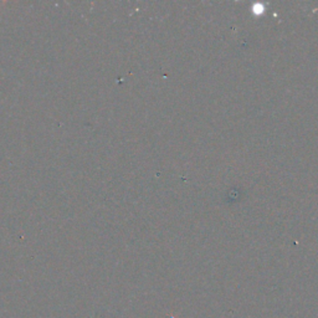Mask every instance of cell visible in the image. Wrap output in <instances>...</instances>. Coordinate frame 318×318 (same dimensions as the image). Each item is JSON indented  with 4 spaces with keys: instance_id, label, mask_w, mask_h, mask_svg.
<instances>
[{
    "instance_id": "cell-1",
    "label": "cell",
    "mask_w": 318,
    "mask_h": 318,
    "mask_svg": "<svg viewBox=\"0 0 318 318\" xmlns=\"http://www.w3.org/2000/svg\"><path fill=\"white\" fill-rule=\"evenodd\" d=\"M252 12H254V14H256V15H261L263 12H265V7L258 3V4L254 5V8H252Z\"/></svg>"
}]
</instances>
